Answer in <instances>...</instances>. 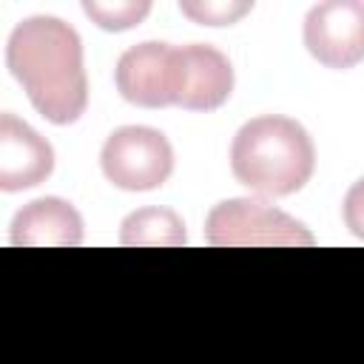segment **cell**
Returning a JSON list of instances; mask_svg holds the SVG:
<instances>
[{"mask_svg": "<svg viewBox=\"0 0 364 364\" xmlns=\"http://www.w3.org/2000/svg\"><path fill=\"white\" fill-rule=\"evenodd\" d=\"M6 65L51 125H71L82 117L88 105L82 40L68 23L51 14L17 23L9 34Z\"/></svg>", "mask_w": 364, "mask_h": 364, "instance_id": "cell-1", "label": "cell"}, {"mask_svg": "<svg viewBox=\"0 0 364 364\" xmlns=\"http://www.w3.org/2000/svg\"><path fill=\"white\" fill-rule=\"evenodd\" d=\"M316 168V148L301 122L279 114L253 117L230 145V171L239 185L262 196L301 191Z\"/></svg>", "mask_w": 364, "mask_h": 364, "instance_id": "cell-2", "label": "cell"}, {"mask_svg": "<svg viewBox=\"0 0 364 364\" xmlns=\"http://www.w3.org/2000/svg\"><path fill=\"white\" fill-rule=\"evenodd\" d=\"M205 239L213 247H310L316 242L299 219L253 196L219 202L208 213Z\"/></svg>", "mask_w": 364, "mask_h": 364, "instance_id": "cell-3", "label": "cell"}, {"mask_svg": "<svg viewBox=\"0 0 364 364\" xmlns=\"http://www.w3.org/2000/svg\"><path fill=\"white\" fill-rule=\"evenodd\" d=\"M100 165L105 179L122 191H154L162 188L173 171V148L156 128L122 125L108 134Z\"/></svg>", "mask_w": 364, "mask_h": 364, "instance_id": "cell-4", "label": "cell"}, {"mask_svg": "<svg viewBox=\"0 0 364 364\" xmlns=\"http://www.w3.org/2000/svg\"><path fill=\"white\" fill-rule=\"evenodd\" d=\"M117 91L125 102L139 108L179 105L182 94V48L168 43H139L117 60Z\"/></svg>", "mask_w": 364, "mask_h": 364, "instance_id": "cell-5", "label": "cell"}, {"mask_svg": "<svg viewBox=\"0 0 364 364\" xmlns=\"http://www.w3.org/2000/svg\"><path fill=\"white\" fill-rule=\"evenodd\" d=\"M304 46L327 68H353L364 60V3L327 0L304 17Z\"/></svg>", "mask_w": 364, "mask_h": 364, "instance_id": "cell-6", "label": "cell"}, {"mask_svg": "<svg viewBox=\"0 0 364 364\" xmlns=\"http://www.w3.org/2000/svg\"><path fill=\"white\" fill-rule=\"evenodd\" d=\"M54 171L51 145L14 114L0 117V188L6 193L34 188Z\"/></svg>", "mask_w": 364, "mask_h": 364, "instance_id": "cell-7", "label": "cell"}, {"mask_svg": "<svg viewBox=\"0 0 364 364\" xmlns=\"http://www.w3.org/2000/svg\"><path fill=\"white\" fill-rule=\"evenodd\" d=\"M20 247H77L82 242V216L60 196H43L20 208L9 228Z\"/></svg>", "mask_w": 364, "mask_h": 364, "instance_id": "cell-8", "label": "cell"}, {"mask_svg": "<svg viewBox=\"0 0 364 364\" xmlns=\"http://www.w3.org/2000/svg\"><path fill=\"white\" fill-rule=\"evenodd\" d=\"M233 91V68L230 60L208 46L191 43L182 46V94L179 105L188 111H213Z\"/></svg>", "mask_w": 364, "mask_h": 364, "instance_id": "cell-9", "label": "cell"}, {"mask_svg": "<svg viewBox=\"0 0 364 364\" xmlns=\"http://www.w3.org/2000/svg\"><path fill=\"white\" fill-rule=\"evenodd\" d=\"M119 242L128 247H179L185 245V225L171 208H139L125 216Z\"/></svg>", "mask_w": 364, "mask_h": 364, "instance_id": "cell-10", "label": "cell"}, {"mask_svg": "<svg viewBox=\"0 0 364 364\" xmlns=\"http://www.w3.org/2000/svg\"><path fill=\"white\" fill-rule=\"evenodd\" d=\"M82 11L105 31H125V28L139 26L148 17L151 3L148 0H139V3H97V0H85Z\"/></svg>", "mask_w": 364, "mask_h": 364, "instance_id": "cell-11", "label": "cell"}, {"mask_svg": "<svg viewBox=\"0 0 364 364\" xmlns=\"http://www.w3.org/2000/svg\"><path fill=\"white\" fill-rule=\"evenodd\" d=\"M253 9V3H213V0H196V3H179V11L202 26H230L239 17H245Z\"/></svg>", "mask_w": 364, "mask_h": 364, "instance_id": "cell-12", "label": "cell"}, {"mask_svg": "<svg viewBox=\"0 0 364 364\" xmlns=\"http://www.w3.org/2000/svg\"><path fill=\"white\" fill-rule=\"evenodd\" d=\"M344 225L353 236L364 239V179H358L344 196Z\"/></svg>", "mask_w": 364, "mask_h": 364, "instance_id": "cell-13", "label": "cell"}]
</instances>
